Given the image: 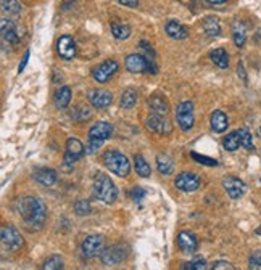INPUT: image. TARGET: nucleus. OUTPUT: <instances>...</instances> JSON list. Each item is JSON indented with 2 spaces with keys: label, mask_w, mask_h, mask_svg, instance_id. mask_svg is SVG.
<instances>
[{
  "label": "nucleus",
  "mask_w": 261,
  "mask_h": 270,
  "mask_svg": "<svg viewBox=\"0 0 261 270\" xmlns=\"http://www.w3.org/2000/svg\"><path fill=\"white\" fill-rule=\"evenodd\" d=\"M103 164L106 166V169L113 172L118 177H127L130 172V164L129 159L118 150H108L103 155Z\"/></svg>",
  "instance_id": "4"
},
{
  "label": "nucleus",
  "mask_w": 261,
  "mask_h": 270,
  "mask_svg": "<svg viewBox=\"0 0 261 270\" xmlns=\"http://www.w3.org/2000/svg\"><path fill=\"white\" fill-rule=\"evenodd\" d=\"M259 132H261V127H259Z\"/></svg>",
  "instance_id": "47"
},
{
  "label": "nucleus",
  "mask_w": 261,
  "mask_h": 270,
  "mask_svg": "<svg viewBox=\"0 0 261 270\" xmlns=\"http://www.w3.org/2000/svg\"><path fill=\"white\" fill-rule=\"evenodd\" d=\"M148 106L152 109V113H155V114L168 116V113H170V105H168V102H166V98L160 93H155V95L150 97Z\"/></svg>",
  "instance_id": "19"
},
{
  "label": "nucleus",
  "mask_w": 261,
  "mask_h": 270,
  "mask_svg": "<svg viewBox=\"0 0 261 270\" xmlns=\"http://www.w3.org/2000/svg\"><path fill=\"white\" fill-rule=\"evenodd\" d=\"M105 248V240L102 235H89L81 244V251L84 257H96L102 254Z\"/></svg>",
  "instance_id": "9"
},
{
  "label": "nucleus",
  "mask_w": 261,
  "mask_h": 270,
  "mask_svg": "<svg viewBox=\"0 0 261 270\" xmlns=\"http://www.w3.org/2000/svg\"><path fill=\"white\" fill-rule=\"evenodd\" d=\"M137 103V92L134 89H126L121 95V106L129 109Z\"/></svg>",
  "instance_id": "31"
},
{
  "label": "nucleus",
  "mask_w": 261,
  "mask_h": 270,
  "mask_svg": "<svg viewBox=\"0 0 261 270\" xmlns=\"http://www.w3.org/2000/svg\"><path fill=\"white\" fill-rule=\"evenodd\" d=\"M210 124H211V129L215 130V132H218V133H221V132H224L228 129V126H229V122H228V116L224 114L221 109H216V111H213V114H211V118H210Z\"/></svg>",
  "instance_id": "21"
},
{
  "label": "nucleus",
  "mask_w": 261,
  "mask_h": 270,
  "mask_svg": "<svg viewBox=\"0 0 261 270\" xmlns=\"http://www.w3.org/2000/svg\"><path fill=\"white\" fill-rule=\"evenodd\" d=\"M28 60H29V50H26V53H25V58H23L21 65H20V68H18V71H20V72H21L23 69H25V66L28 65Z\"/></svg>",
  "instance_id": "42"
},
{
  "label": "nucleus",
  "mask_w": 261,
  "mask_h": 270,
  "mask_svg": "<svg viewBox=\"0 0 261 270\" xmlns=\"http://www.w3.org/2000/svg\"><path fill=\"white\" fill-rule=\"evenodd\" d=\"M127 257V248L124 244H115V246L103 249L100 254V259L105 265H116L123 262Z\"/></svg>",
  "instance_id": "8"
},
{
  "label": "nucleus",
  "mask_w": 261,
  "mask_h": 270,
  "mask_svg": "<svg viewBox=\"0 0 261 270\" xmlns=\"http://www.w3.org/2000/svg\"><path fill=\"white\" fill-rule=\"evenodd\" d=\"M57 52L63 60H73L76 56V44L71 35H62L57 42Z\"/></svg>",
  "instance_id": "17"
},
{
  "label": "nucleus",
  "mask_w": 261,
  "mask_h": 270,
  "mask_svg": "<svg viewBox=\"0 0 261 270\" xmlns=\"http://www.w3.org/2000/svg\"><path fill=\"white\" fill-rule=\"evenodd\" d=\"M259 182H261V179H259Z\"/></svg>",
  "instance_id": "48"
},
{
  "label": "nucleus",
  "mask_w": 261,
  "mask_h": 270,
  "mask_svg": "<svg viewBox=\"0 0 261 270\" xmlns=\"http://www.w3.org/2000/svg\"><path fill=\"white\" fill-rule=\"evenodd\" d=\"M86 153L84 145H82L78 139H68L66 142V153H65V163L73 166L79 158H82Z\"/></svg>",
  "instance_id": "13"
},
{
  "label": "nucleus",
  "mask_w": 261,
  "mask_h": 270,
  "mask_svg": "<svg viewBox=\"0 0 261 270\" xmlns=\"http://www.w3.org/2000/svg\"><path fill=\"white\" fill-rule=\"evenodd\" d=\"M62 267H63V261H62L60 256L49 257V259H47L42 265V268H45V270H60Z\"/></svg>",
  "instance_id": "34"
},
{
  "label": "nucleus",
  "mask_w": 261,
  "mask_h": 270,
  "mask_svg": "<svg viewBox=\"0 0 261 270\" xmlns=\"http://www.w3.org/2000/svg\"><path fill=\"white\" fill-rule=\"evenodd\" d=\"M89 102L92 103L94 108L97 109H103V108H108L113 102V95L108 90H103V89H96V90H90L89 92Z\"/></svg>",
  "instance_id": "16"
},
{
  "label": "nucleus",
  "mask_w": 261,
  "mask_h": 270,
  "mask_svg": "<svg viewBox=\"0 0 261 270\" xmlns=\"http://www.w3.org/2000/svg\"><path fill=\"white\" fill-rule=\"evenodd\" d=\"M232 32H234V44L242 48L245 45L247 41V29H245V24L240 21H235L234 26H232Z\"/></svg>",
  "instance_id": "24"
},
{
  "label": "nucleus",
  "mask_w": 261,
  "mask_h": 270,
  "mask_svg": "<svg viewBox=\"0 0 261 270\" xmlns=\"http://www.w3.org/2000/svg\"><path fill=\"white\" fill-rule=\"evenodd\" d=\"M210 58H211L213 63L221 69H226L229 66V55L224 48H216V50H213L210 53Z\"/></svg>",
  "instance_id": "23"
},
{
  "label": "nucleus",
  "mask_w": 261,
  "mask_h": 270,
  "mask_svg": "<svg viewBox=\"0 0 261 270\" xmlns=\"http://www.w3.org/2000/svg\"><path fill=\"white\" fill-rule=\"evenodd\" d=\"M147 129L153 133H158V135H168V133H171L173 126H171V122L166 119V116L152 113L147 118Z\"/></svg>",
  "instance_id": "10"
},
{
  "label": "nucleus",
  "mask_w": 261,
  "mask_h": 270,
  "mask_svg": "<svg viewBox=\"0 0 261 270\" xmlns=\"http://www.w3.org/2000/svg\"><path fill=\"white\" fill-rule=\"evenodd\" d=\"M256 39H258V41H259V42H261V29H259V31H258V35H256Z\"/></svg>",
  "instance_id": "45"
},
{
  "label": "nucleus",
  "mask_w": 261,
  "mask_h": 270,
  "mask_svg": "<svg viewBox=\"0 0 261 270\" xmlns=\"http://www.w3.org/2000/svg\"><path fill=\"white\" fill-rule=\"evenodd\" d=\"M176 121L179 127L184 130V132H189L192 127H194V122H195V118H194V105L192 102H181L176 108Z\"/></svg>",
  "instance_id": "6"
},
{
  "label": "nucleus",
  "mask_w": 261,
  "mask_h": 270,
  "mask_svg": "<svg viewBox=\"0 0 261 270\" xmlns=\"http://www.w3.org/2000/svg\"><path fill=\"white\" fill-rule=\"evenodd\" d=\"M208 4H211V5H221V4H226L228 0H207Z\"/></svg>",
  "instance_id": "44"
},
{
  "label": "nucleus",
  "mask_w": 261,
  "mask_h": 270,
  "mask_svg": "<svg viewBox=\"0 0 261 270\" xmlns=\"http://www.w3.org/2000/svg\"><path fill=\"white\" fill-rule=\"evenodd\" d=\"M34 180H38L44 187H50L57 182V172L53 169H39L38 172H34Z\"/></svg>",
  "instance_id": "22"
},
{
  "label": "nucleus",
  "mask_w": 261,
  "mask_h": 270,
  "mask_svg": "<svg viewBox=\"0 0 261 270\" xmlns=\"http://www.w3.org/2000/svg\"><path fill=\"white\" fill-rule=\"evenodd\" d=\"M113 133V126L108 122L100 121L96 122L90 129H89V142L86 145V153L87 155H96L97 150L102 146L105 140H108Z\"/></svg>",
  "instance_id": "2"
},
{
  "label": "nucleus",
  "mask_w": 261,
  "mask_h": 270,
  "mask_svg": "<svg viewBox=\"0 0 261 270\" xmlns=\"http://www.w3.org/2000/svg\"><path fill=\"white\" fill-rule=\"evenodd\" d=\"M248 267L252 270H261V249L259 251H255L250 259H248Z\"/></svg>",
  "instance_id": "38"
},
{
  "label": "nucleus",
  "mask_w": 261,
  "mask_h": 270,
  "mask_svg": "<svg viewBox=\"0 0 261 270\" xmlns=\"http://www.w3.org/2000/svg\"><path fill=\"white\" fill-rule=\"evenodd\" d=\"M18 213L29 228H41L47 219L45 204L34 196H26L18 201Z\"/></svg>",
  "instance_id": "1"
},
{
  "label": "nucleus",
  "mask_w": 261,
  "mask_h": 270,
  "mask_svg": "<svg viewBox=\"0 0 261 270\" xmlns=\"http://www.w3.org/2000/svg\"><path fill=\"white\" fill-rule=\"evenodd\" d=\"M222 146L226 148L228 151H235L240 145V135H239V130H235V132H231L226 139L222 140Z\"/></svg>",
  "instance_id": "29"
},
{
  "label": "nucleus",
  "mask_w": 261,
  "mask_h": 270,
  "mask_svg": "<svg viewBox=\"0 0 261 270\" xmlns=\"http://www.w3.org/2000/svg\"><path fill=\"white\" fill-rule=\"evenodd\" d=\"M0 28H2V37L5 42L11 44V45H16L20 42V37H21V32H20V28L18 24L10 21L7 18H2V23H0Z\"/></svg>",
  "instance_id": "14"
},
{
  "label": "nucleus",
  "mask_w": 261,
  "mask_h": 270,
  "mask_svg": "<svg viewBox=\"0 0 261 270\" xmlns=\"http://www.w3.org/2000/svg\"><path fill=\"white\" fill-rule=\"evenodd\" d=\"M74 211H76L78 216H87L90 213V204L84 200H79L74 204Z\"/></svg>",
  "instance_id": "37"
},
{
  "label": "nucleus",
  "mask_w": 261,
  "mask_h": 270,
  "mask_svg": "<svg viewBox=\"0 0 261 270\" xmlns=\"http://www.w3.org/2000/svg\"><path fill=\"white\" fill-rule=\"evenodd\" d=\"M239 135H240V145L244 146L245 150L248 151H253L255 150V145H253V140H252V133L247 127H242L239 129Z\"/></svg>",
  "instance_id": "33"
},
{
  "label": "nucleus",
  "mask_w": 261,
  "mask_h": 270,
  "mask_svg": "<svg viewBox=\"0 0 261 270\" xmlns=\"http://www.w3.org/2000/svg\"><path fill=\"white\" fill-rule=\"evenodd\" d=\"M174 185L181 191H195L200 187V179L192 172H181L176 177Z\"/></svg>",
  "instance_id": "15"
},
{
  "label": "nucleus",
  "mask_w": 261,
  "mask_h": 270,
  "mask_svg": "<svg viewBox=\"0 0 261 270\" xmlns=\"http://www.w3.org/2000/svg\"><path fill=\"white\" fill-rule=\"evenodd\" d=\"M164 31H166V34H168L171 39H176V41H182V39H185L187 35H189L187 29L182 26V24L177 23V21H174V20H171V21L166 23Z\"/></svg>",
  "instance_id": "20"
},
{
  "label": "nucleus",
  "mask_w": 261,
  "mask_h": 270,
  "mask_svg": "<svg viewBox=\"0 0 261 270\" xmlns=\"http://www.w3.org/2000/svg\"><path fill=\"white\" fill-rule=\"evenodd\" d=\"M111 34L113 37L118 39V41H124L130 35V28L127 24H116V23H111Z\"/></svg>",
  "instance_id": "30"
},
{
  "label": "nucleus",
  "mask_w": 261,
  "mask_h": 270,
  "mask_svg": "<svg viewBox=\"0 0 261 270\" xmlns=\"http://www.w3.org/2000/svg\"><path fill=\"white\" fill-rule=\"evenodd\" d=\"M177 246L185 254H194L198 249V240L191 232H181L177 235Z\"/></svg>",
  "instance_id": "18"
},
{
  "label": "nucleus",
  "mask_w": 261,
  "mask_h": 270,
  "mask_svg": "<svg viewBox=\"0 0 261 270\" xmlns=\"http://www.w3.org/2000/svg\"><path fill=\"white\" fill-rule=\"evenodd\" d=\"M0 240H2L4 249H8V251H16L23 244L21 233L11 225L2 227V230H0Z\"/></svg>",
  "instance_id": "7"
},
{
  "label": "nucleus",
  "mask_w": 261,
  "mask_h": 270,
  "mask_svg": "<svg viewBox=\"0 0 261 270\" xmlns=\"http://www.w3.org/2000/svg\"><path fill=\"white\" fill-rule=\"evenodd\" d=\"M222 187H224V190H226V193L231 196L232 200L242 198V196L245 195V191H247L245 183L240 179L232 177V176H229V177H226L222 180Z\"/></svg>",
  "instance_id": "12"
},
{
  "label": "nucleus",
  "mask_w": 261,
  "mask_h": 270,
  "mask_svg": "<svg viewBox=\"0 0 261 270\" xmlns=\"http://www.w3.org/2000/svg\"><path fill=\"white\" fill-rule=\"evenodd\" d=\"M203 29H205V32L210 35V37H218V35L221 34L219 21L216 18H213V16H210V18H207L203 21Z\"/></svg>",
  "instance_id": "28"
},
{
  "label": "nucleus",
  "mask_w": 261,
  "mask_h": 270,
  "mask_svg": "<svg viewBox=\"0 0 261 270\" xmlns=\"http://www.w3.org/2000/svg\"><path fill=\"white\" fill-rule=\"evenodd\" d=\"M157 167H158V172L163 176H170L173 174L174 170V164H173V159L166 155H158L157 156Z\"/></svg>",
  "instance_id": "26"
},
{
  "label": "nucleus",
  "mask_w": 261,
  "mask_h": 270,
  "mask_svg": "<svg viewBox=\"0 0 261 270\" xmlns=\"http://www.w3.org/2000/svg\"><path fill=\"white\" fill-rule=\"evenodd\" d=\"M0 4H2L4 13L8 15H20L23 10V7L18 4V0H0Z\"/></svg>",
  "instance_id": "32"
},
{
  "label": "nucleus",
  "mask_w": 261,
  "mask_h": 270,
  "mask_svg": "<svg viewBox=\"0 0 261 270\" xmlns=\"http://www.w3.org/2000/svg\"><path fill=\"white\" fill-rule=\"evenodd\" d=\"M116 71H118V63H116V61L115 60H106V61H103L102 65H99L96 69H94L92 76L97 82L105 84L106 81L111 79V76L115 74Z\"/></svg>",
  "instance_id": "11"
},
{
  "label": "nucleus",
  "mask_w": 261,
  "mask_h": 270,
  "mask_svg": "<svg viewBox=\"0 0 261 270\" xmlns=\"http://www.w3.org/2000/svg\"><path fill=\"white\" fill-rule=\"evenodd\" d=\"M130 198H133V201L139 203L145 198V190L142 188V187H134L133 191H130Z\"/></svg>",
  "instance_id": "39"
},
{
  "label": "nucleus",
  "mask_w": 261,
  "mask_h": 270,
  "mask_svg": "<svg viewBox=\"0 0 261 270\" xmlns=\"http://www.w3.org/2000/svg\"><path fill=\"white\" fill-rule=\"evenodd\" d=\"M191 156H192V159H195L197 163L203 164V166H218V161H216V159H213V158L201 156L198 153H191Z\"/></svg>",
  "instance_id": "36"
},
{
  "label": "nucleus",
  "mask_w": 261,
  "mask_h": 270,
  "mask_svg": "<svg viewBox=\"0 0 261 270\" xmlns=\"http://www.w3.org/2000/svg\"><path fill=\"white\" fill-rule=\"evenodd\" d=\"M211 268L213 270H234V265L226 262V261H218V262H215L211 265Z\"/></svg>",
  "instance_id": "40"
},
{
  "label": "nucleus",
  "mask_w": 261,
  "mask_h": 270,
  "mask_svg": "<svg viewBox=\"0 0 261 270\" xmlns=\"http://www.w3.org/2000/svg\"><path fill=\"white\" fill-rule=\"evenodd\" d=\"M69 102H71V89L68 85H63V87H60L55 93V105L57 108L63 109L69 105Z\"/></svg>",
  "instance_id": "25"
},
{
  "label": "nucleus",
  "mask_w": 261,
  "mask_h": 270,
  "mask_svg": "<svg viewBox=\"0 0 261 270\" xmlns=\"http://www.w3.org/2000/svg\"><path fill=\"white\" fill-rule=\"evenodd\" d=\"M94 196L106 204H111L116 201L118 188L108 176H105V174L96 176V179H94Z\"/></svg>",
  "instance_id": "3"
},
{
  "label": "nucleus",
  "mask_w": 261,
  "mask_h": 270,
  "mask_svg": "<svg viewBox=\"0 0 261 270\" xmlns=\"http://www.w3.org/2000/svg\"><path fill=\"white\" fill-rule=\"evenodd\" d=\"M237 71H239V76L245 81L247 76H245V71H244V65H242V63H239V68H237Z\"/></svg>",
  "instance_id": "43"
},
{
  "label": "nucleus",
  "mask_w": 261,
  "mask_h": 270,
  "mask_svg": "<svg viewBox=\"0 0 261 270\" xmlns=\"http://www.w3.org/2000/svg\"><path fill=\"white\" fill-rule=\"evenodd\" d=\"M256 233H258V235H261V225L258 227V230H256Z\"/></svg>",
  "instance_id": "46"
},
{
  "label": "nucleus",
  "mask_w": 261,
  "mask_h": 270,
  "mask_svg": "<svg viewBox=\"0 0 261 270\" xmlns=\"http://www.w3.org/2000/svg\"><path fill=\"white\" fill-rule=\"evenodd\" d=\"M126 69L133 74H140V72H152V74H157L158 68L155 66V61L153 58H147L137 53L127 55L126 58Z\"/></svg>",
  "instance_id": "5"
},
{
  "label": "nucleus",
  "mask_w": 261,
  "mask_h": 270,
  "mask_svg": "<svg viewBox=\"0 0 261 270\" xmlns=\"http://www.w3.org/2000/svg\"><path fill=\"white\" fill-rule=\"evenodd\" d=\"M121 5H126V7H130V8H136L139 5V0H118Z\"/></svg>",
  "instance_id": "41"
},
{
  "label": "nucleus",
  "mask_w": 261,
  "mask_h": 270,
  "mask_svg": "<svg viewBox=\"0 0 261 270\" xmlns=\"http://www.w3.org/2000/svg\"><path fill=\"white\" fill-rule=\"evenodd\" d=\"M184 270H205L207 268V261L201 259V257H197V259L182 264Z\"/></svg>",
  "instance_id": "35"
},
{
  "label": "nucleus",
  "mask_w": 261,
  "mask_h": 270,
  "mask_svg": "<svg viewBox=\"0 0 261 270\" xmlns=\"http://www.w3.org/2000/svg\"><path fill=\"white\" fill-rule=\"evenodd\" d=\"M134 167H136V172H137V176L144 177V179L150 177V174H152L150 164L145 161L144 156H140V155H136V156H134Z\"/></svg>",
  "instance_id": "27"
}]
</instances>
